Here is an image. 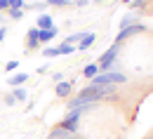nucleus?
<instances>
[{
  "label": "nucleus",
  "mask_w": 153,
  "mask_h": 139,
  "mask_svg": "<svg viewBox=\"0 0 153 139\" xmlns=\"http://www.w3.org/2000/svg\"><path fill=\"white\" fill-rule=\"evenodd\" d=\"M123 83H127V76L125 73H120V71H106V73H97L94 78L90 80V85H94V87H111V85H123Z\"/></svg>",
  "instance_id": "obj_1"
},
{
  "label": "nucleus",
  "mask_w": 153,
  "mask_h": 139,
  "mask_svg": "<svg viewBox=\"0 0 153 139\" xmlns=\"http://www.w3.org/2000/svg\"><path fill=\"white\" fill-rule=\"evenodd\" d=\"M118 52H120V45H111L101 57H99V61H97V66H99V73H106V71H113V64L115 59H118Z\"/></svg>",
  "instance_id": "obj_2"
},
{
  "label": "nucleus",
  "mask_w": 153,
  "mask_h": 139,
  "mask_svg": "<svg viewBox=\"0 0 153 139\" xmlns=\"http://www.w3.org/2000/svg\"><path fill=\"white\" fill-rule=\"evenodd\" d=\"M78 120H80V111H68V116L61 120L57 127H61V130H66V132H73V135H76V130H78Z\"/></svg>",
  "instance_id": "obj_3"
},
{
  "label": "nucleus",
  "mask_w": 153,
  "mask_h": 139,
  "mask_svg": "<svg viewBox=\"0 0 153 139\" xmlns=\"http://www.w3.org/2000/svg\"><path fill=\"white\" fill-rule=\"evenodd\" d=\"M141 31H146V26H144V24H132V26H127V28H120V33L115 36V45H120L123 40L132 38V36L141 33Z\"/></svg>",
  "instance_id": "obj_4"
},
{
  "label": "nucleus",
  "mask_w": 153,
  "mask_h": 139,
  "mask_svg": "<svg viewBox=\"0 0 153 139\" xmlns=\"http://www.w3.org/2000/svg\"><path fill=\"white\" fill-rule=\"evenodd\" d=\"M73 87H76V83L73 80H61V83H57V97H61V99H66V97H71L73 94Z\"/></svg>",
  "instance_id": "obj_5"
},
{
  "label": "nucleus",
  "mask_w": 153,
  "mask_h": 139,
  "mask_svg": "<svg viewBox=\"0 0 153 139\" xmlns=\"http://www.w3.org/2000/svg\"><path fill=\"white\" fill-rule=\"evenodd\" d=\"M38 36H40V31L36 28V26H31V28H28V33H26V47H28L31 52L40 47V40H38Z\"/></svg>",
  "instance_id": "obj_6"
},
{
  "label": "nucleus",
  "mask_w": 153,
  "mask_h": 139,
  "mask_svg": "<svg viewBox=\"0 0 153 139\" xmlns=\"http://www.w3.org/2000/svg\"><path fill=\"white\" fill-rule=\"evenodd\" d=\"M54 26V21H52V14H47V12H42L38 17V21H36V28L38 31H45V28H52Z\"/></svg>",
  "instance_id": "obj_7"
},
{
  "label": "nucleus",
  "mask_w": 153,
  "mask_h": 139,
  "mask_svg": "<svg viewBox=\"0 0 153 139\" xmlns=\"http://www.w3.org/2000/svg\"><path fill=\"white\" fill-rule=\"evenodd\" d=\"M26 80H28V73H21V71H17V73H12V76H10L7 85H10V87H21Z\"/></svg>",
  "instance_id": "obj_8"
},
{
  "label": "nucleus",
  "mask_w": 153,
  "mask_h": 139,
  "mask_svg": "<svg viewBox=\"0 0 153 139\" xmlns=\"http://www.w3.org/2000/svg\"><path fill=\"white\" fill-rule=\"evenodd\" d=\"M57 26H52V28H45V31H40V36H38V40H40V45H45V42H52V40L57 38Z\"/></svg>",
  "instance_id": "obj_9"
},
{
  "label": "nucleus",
  "mask_w": 153,
  "mask_h": 139,
  "mask_svg": "<svg viewBox=\"0 0 153 139\" xmlns=\"http://www.w3.org/2000/svg\"><path fill=\"white\" fill-rule=\"evenodd\" d=\"M47 139H76V135H73V132H66V130H61V127H52V132H50Z\"/></svg>",
  "instance_id": "obj_10"
},
{
  "label": "nucleus",
  "mask_w": 153,
  "mask_h": 139,
  "mask_svg": "<svg viewBox=\"0 0 153 139\" xmlns=\"http://www.w3.org/2000/svg\"><path fill=\"white\" fill-rule=\"evenodd\" d=\"M94 40H97L94 33H87V36H85V38H82V40L76 45V52H85L87 47H92V42H94Z\"/></svg>",
  "instance_id": "obj_11"
},
{
  "label": "nucleus",
  "mask_w": 153,
  "mask_h": 139,
  "mask_svg": "<svg viewBox=\"0 0 153 139\" xmlns=\"http://www.w3.org/2000/svg\"><path fill=\"white\" fill-rule=\"evenodd\" d=\"M97 73H99V66H97V64H87V66L82 68V76H85L87 80H92Z\"/></svg>",
  "instance_id": "obj_12"
},
{
  "label": "nucleus",
  "mask_w": 153,
  "mask_h": 139,
  "mask_svg": "<svg viewBox=\"0 0 153 139\" xmlns=\"http://www.w3.org/2000/svg\"><path fill=\"white\" fill-rule=\"evenodd\" d=\"M87 33H90V31H78V33H73V36H68V38L64 40V42H68V45H78V42L85 38Z\"/></svg>",
  "instance_id": "obj_13"
},
{
  "label": "nucleus",
  "mask_w": 153,
  "mask_h": 139,
  "mask_svg": "<svg viewBox=\"0 0 153 139\" xmlns=\"http://www.w3.org/2000/svg\"><path fill=\"white\" fill-rule=\"evenodd\" d=\"M12 97H14L17 101H26L28 99V92H26L24 87H12Z\"/></svg>",
  "instance_id": "obj_14"
},
{
  "label": "nucleus",
  "mask_w": 153,
  "mask_h": 139,
  "mask_svg": "<svg viewBox=\"0 0 153 139\" xmlns=\"http://www.w3.org/2000/svg\"><path fill=\"white\" fill-rule=\"evenodd\" d=\"M132 24H139V21H137V12H130L127 17H123V21H120V28H127V26H132Z\"/></svg>",
  "instance_id": "obj_15"
},
{
  "label": "nucleus",
  "mask_w": 153,
  "mask_h": 139,
  "mask_svg": "<svg viewBox=\"0 0 153 139\" xmlns=\"http://www.w3.org/2000/svg\"><path fill=\"white\" fill-rule=\"evenodd\" d=\"M57 50H59V54H64V57H68V54H73V52H76V45H68V42H61V45H59Z\"/></svg>",
  "instance_id": "obj_16"
},
{
  "label": "nucleus",
  "mask_w": 153,
  "mask_h": 139,
  "mask_svg": "<svg viewBox=\"0 0 153 139\" xmlns=\"http://www.w3.org/2000/svg\"><path fill=\"white\" fill-rule=\"evenodd\" d=\"M40 54L47 57V59H54V57H59V50L57 47H47V50H40Z\"/></svg>",
  "instance_id": "obj_17"
},
{
  "label": "nucleus",
  "mask_w": 153,
  "mask_h": 139,
  "mask_svg": "<svg viewBox=\"0 0 153 139\" xmlns=\"http://www.w3.org/2000/svg\"><path fill=\"white\" fill-rule=\"evenodd\" d=\"M17 68H19V61H17V59L5 64V73H17Z\"/></svg>",
  "instance_id": "obj_18"
},
{
  "label": "nucleus",
  "mask_w": 153,
  "mask_h": 139,
  "mask_svg": "<svg viewBox=\"0 0 153 139\" xmlns=\"http://www.w3.org/2000/svg\"><path fill=\"white\" fill-rule=\"evenodd\" d=\"M7 14H10V19L19 21L21 17H24V10H7Z\"/></svg>",
  "instance_id": "obj_19"
},
{
  "label": "nucleus",
  "mask_w": 153,
  "mask_h": 139,
  "mask_svg": "<svg viewBox=\"0 0 153 139\" xmlns=\"http://www.w3.org/2000/svg\"><path fill=\"white\" fill-rule=\"evenodd\" d=\"M47 5H52V7H64V5H68L71 0H45Z\"/></svg>",
  "instance_id": "obj_20"
},
{
  "label": "nucleus",
  "mask_w": 153,
  "mask_h": 139,
  "mask_svg": "<svg viewBox=\"0 0 153 139\" xmlns=\"http://www.w3.org/2000/svg\"><path fill=\"white\" fill-rule=\"evenodd\" d=\"M10 10H24V0H7Z\"/></svg>",
  "instance_id": "obj_21"
},
{
  "label": "nucleus",
  "mask_w": 153,
  "mask_h": 139,
  "mask_svg": "<svg viewBox=\"0 0 153 139\" xmlns=\"http://www.w3.org/2000/svg\"><path fill=\"white\" fill-rule=\"evenodd\" d=\"M2 10H10V2H7V0H0V12H2Z\"/></svg>",
  "instance_id": "obj_22"
},
{
  "label": "nucleus",
  "mask_w": 153,
  "mask_h": 139,
  "mask_svg": "<svg viewBox=\"0 0 153 139\" xmlns=\"http://www.w3.org/2000/svg\"><path fill=\"white\" fill-rule=\"evenodd\" d=\"M52 78H54V83H61V80H64V78H61V73H59V71H57V73H52Z\"/></svg>",
  "instance_id": "obj_23"
},
{
  "label": "nucleus",
  "mask_w": 153,
  "mask_h": 139,
  "mask_svg": "<svg viewBox=\"0 0 153 139\" xmlns=\"http://www.w3.org/2000/svg\"><path fill=\"white\" fill-rule=\"evenodd\" d=\"M73 5H76V7H82V5H87V0H73Z\"/></svg>",
  "instance_id": "obj_24"
},
{
  "label": "nucleus",
  "mask_w": 153,
  "mask_h": 139,
  "mask_svg": "<svg viewBox=\"0 0 153 139\" xmlns=\"http://www.w3.org/2000/svg\"><path fill=\"white\" fill-rule=\"evenodd\" d=\"M5 104H10V106H12V104H14V97H12V94H7V97H5Z\"/></svg>",
  "instance_id": "obj_25"
},
{
  "label": "nucleus",
  "mask_w": 153,
  "mask_h": 139,
  "mask_svg": "<svg viewBox=\"0 0 153 139\" xmlns=\"http://www.w3.org/2000/svg\"><path fill=\"white\" fill-rule=\"evenodd\" d=\"M5 36H7V28H0V42L5 40Z\"/></svg>",
  "instance_id": "obj_26"
},
{
  "label": "nucleus",
  "mask_w": 153,
  "mask_h": 139,
  "mask_svg": "<svg viewBox=\"0 0 153 139\" xmlns=\"http://www.w3.org/2000/svg\"><path fill=\"white\" fill-rule=\"evenodd\" d=\"M123 2H125V5H130V2H132V0H123Z\"/></svg>",
  "instance_id": "obj_27"
},
{
  "label": "nucleus",
  "mask_w": 153,
  "mask_h": 139,
  "mask_svg": "<svg viewBox=\"0 0 153 139\" xmlns=\"http://www.w3.org/2000/svg\"><path fill=\"white\" fill-rule=\"evenodd\" d=\"M0 19H2V12H0Z\"/></svg>",
  "instance_id": "obj_28"
}]
</instances>
